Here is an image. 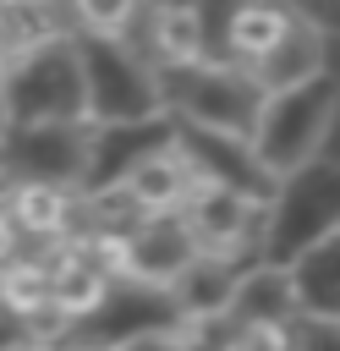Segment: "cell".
Segmentation results:
<instances>
[{
	"mask_svg": "<svg viewBox=\"0 0 340 351\" xmlns=\"http://www.w3.org/2000/svg\"><path fill=\"white\" fill-rule=\"evenodd\" d=\"M335 110H340V82L324 71L302 88H285V93H269L258 104V121L247 132V159L252 170L280 186L285 176H296L302 165H313L324 154V137L335 126Z\"/></svg>",
	"mask_w": 340,
	"mask_h": 351,
	"instance_id": "1",
	"label": "cell"
},
{
	"mask_svg": "<svg viewBox=\"0 0 340 351\" xmlns=\"http://www.w3.org/2000/svg\"><path fill=\"white\" fill-rule=\"evenodd\" d=\"M329 236H340V165L318 154L313 165H302L269 192L263 225H258V263L291 269L307 247Z\"/></svg>",
	"mask_w": 340,
	"mask_h": 351,
	"instance_id": "2",
	"label": "cell"
},
{
	"mask_svg": "<svg viewBox=\"0 0 340 351\" xmlns=\"http://www.w3.org/2000/svg\"><path fill=\"white\" fill-rule=\"evenodd\" d=\"M159 104L170 126L186 132H208V137H236L247 143L263 93L247 82V71H236L230 60H197V66H170L154 71Z\"/></svg>",
	"mask_w": 340,
	"mask_h": 351,
	"instance_id": "3",
	"label": "cell"
},
{
	"mask_svg": "<svg viewBox=\"0 0 340 351\" xmlns=\"http://www.w3.org/2000/svg\"><path fill=\"white\" fill-rule=\"evenodd\" d=\"M0 126H88L71 38H49L0 60Z\"/></svg>",
	"mask_w": 340,
	"mask_h": 351,
	"instance_id": "4",
	"label": "cell"
},
{
	"mask_svg": "<svg viewBox=\"0 0 340 351\" xmlns=\"http://www.w3.org/2000/svg\"><path fill=\"white\" fill-rule=\"evenodd\" d=\"M77 66H82V115L88 126H154L165 121L154 71L121 44L99 33H71Z\"/></svg>",
	"mask_w": 340,
	"mask_h": 351,
	"instance_id": "5",
	"label": "cell"
},
{
	"mask_svg": "<svg viewBox=\"0 0 340 351\" xmlns=\"http://www.w3.org/2000/svg\"><path fill=\"white\" fill-rule=\"evenodd\" d=\"M88 126H0V181L5 186H60L82 197Z\"/></svg>",
	"mask_w": 340,
	"mask_h": 351,
	"instance_id": "6",
	"label": "cell"
},
{
	"mask_svg": "<svg viewBox=\"0 0 340 351\" xmlns=\"http://www.w3.org/2000/svg\"><path fill=\"white\" fill-rule=\"evenodd\" d=\"M99 258L110 263V274H121V280L165 296V285L197 258V247H192L181 214H143V219H132L126 230H115V236L99 247Z\"/></svg>",
	"mask_w": 340,
	"mask_h": 351,
	"instance_id": "7",
	"label": "cell"
},
{
	"mask_svg": "<svg viewBox=\"0 0 340 351\" xmlns=\"http://www.w3.org/2000/svg\"><path fill=\"white\" fill-rule=\"evenodd\" d=\"M181 219H186V236H192L197 252H208V258H247V241L263 225V203L236 192V186L197 181L192 197L181 203Z\"/></svg>",
	"mask_w": 340,
	"mask_h": 351,
	"instance_id": "8",
	"label": "cell"
},
{
	"mask_svg": "<svg viewBox=\"0 0 340 351\" xmlns=\"http://www.w3.org/2000/svg\"><path fill=\"white\" fill-rule=\"evenodd\" d=\"M329 33L313 22V16H302V11H291V27L247 66V82L269 99V93H285V88H302V82H313V77H324L329 71ZM241 71V66H236Z\"/></svg>",
	"mask_w": 340,
	"mask_h": 351,
	"instance_id": "9",
	"label": "cell"
},
{
	"mask_svg": "<svg viewBox=\"0 0 340 351\" xmlns=\"http://www.w3.org/2000/svg\"><path fill=\"white\" fill-rule=\"evenodd\" d=\"M192 186H197V170L186 165V154L175 148V143H165V148H154L148 159H137L110 192H99V197H110V203H126L137 219L143 214H181V203L192 197Z\"/></svg>",
	"mask_w": 340,
	"mask_h": 351,
	"instance_id": "10",
	"label": "cell"
},
{
	"mask_svg": "<svg viewBox=\"0 0 340 351\" xmlns=\"http://www.w3.org/2000/svg\"><path fill=\"white\" fill-rule=\"evenodd\" d=\"M247 269H252L247 258H208V252H197V258L165 285V302L175 307L181 324H186V318H214V313L230 307V291H236V280H241Z\"/></svg>",
	"mask_w": 340,
	"mask_h": 351,
	"instance_id": "11",
	"label": "cell"
},
{
	"mask_svg": "<svg viewBox=\"0 0 340 351\" xmlns=\"http://www.w3.org/2000/svg\"><path fill=\"white\" fill-rule=\"evenodd\" d=\"M291 302H296V318H318V324H335L340 318V236L307 247L291 269Z\"/></svg>",
	"mask_w": 340,
	"mask_h": 351,
	"instance_id": "12",
	"label": "cell"
},
{
	"mask_svg": "<svg viewBox=\"0 0 340 351\" xmlns=\"http://www.w3.org/2000/svg\"><path fill=\"white\" fill-rule=\"evenodd\" d=\"M236 324H291L296 318V302H291V280L285 269H263L252 263L236 291H230V307H225Z\"/></svg>",
	"mask_w": 340,
	"mask_h": 351,
	"instance_id": "13",
	"label": "cell"
},
{
	"mask_svg": "<svg viewBox=\"0 0 340 351\" xmlns=\"http://www.w3.org/2000/svg\"><path fill=\"white\" fill-rule=\"evenodd\" d=\"M291 27V5H241V11H230V22H225V49H230V66H252L280 33Z\"/></svg>",
	"mask_w": 340,
	"mask_h": 351,
	"instance_id": "14",
	"label": "cell"
},
{
	"mask_svg": "<svg viewBox=\"0 0 340 351\" xmlns=\"http://www.w3.org/2000/svg\"><path fill=\"white\" fill-rule=\"evenodd\" d=\"M291 351H335L340 346V329L335 324H318V318H291Z\"/></svg>",
	"mask_w": 340,
	"mask_h": 351,
	"instance_id": "15",
	"label": "cell"
},
{
	"mask_svg": "<svg viewBox=\"0 0 340 351\" xmlns=\"http://www.w3.org/2000/svg\"><path fill=\"white\" fill-rule=\"evenodd\" d=\"M110 351H181V340H175V329H132V335H121Z\"/></svg>",
	"mask_w": 340,
	"mask_h": 351,
	"instance_id": "16",
	"label": "cell"
},
{
	"mask_svg": "<svg viewBox=\"0 0 340 351\" xmlns=\"http://www.w3.org/2000/svg\"><path fill=\"white\" fill-rule=\"evenodd\" d=\"M22 346H33L27 329H22V318L11 307H0V351H22Z\"/></svg>",
	"mask_w": 340,
	"mask_h": 351,
	"instance_id": "17",
	"label": "cell"
},
{
	"mask_svg": "<svg viewBox=\"0 0 340 351\" xmlns=\"http://www.w3.org/2000/svg\"><path fill=\"white\" fill-rule=\"evenodd\" d=\"M11 258H16V236H11V225L0 219V269H5Z\"/></svg>",
	"mask_w": 340,
	"mask_h": 351,
	"instance_id": "18",
	"label": "cell"
},
{
	"mask_svg": "<svg viewBox=\"0 0 340 351\" xmlns=\"http://www.w3.org/2000/svg\"><path fill=\"white\" fill-rule=\"evenodd\" d=\"M22 351H49V346H22Z\"/></svg>",
	"mask_w": 340,
	"mask_h": 351,
	"instance_id": "19",
	"label": "cell"
}]
</instances>
